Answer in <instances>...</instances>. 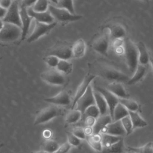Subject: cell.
I'll list each match as a JSON object with an SVG mask.
<instances>
[{
  "label": "cell",
  "instance_id": "cell-1",
  "mask_svg": "<svg viewBox=\"0 0 153 153\" xmlns=\"http://www.w3.org/2000/svg\"><path fill=\"white\" fill-rule=\"evenodd\" d=\"M124 53L129 71L134 73L139 64L136 45L128 38L124 39Z\"/></svg>",
  "mask_w": 153,
  "mask_h": 153
},
{
  "label": "cell",
  "instance_id": "cell-2",
  "mask_svg": "<svg viewBox=\"0 0 153 153\" xmlns=\"http://www.w3.org/2000/svg\"><path fill=\"white\" fill-rule=\"evenodd\" d=\"M97 71L99 76L109 80L127 82L130 79L127 75L121 71L107 64L99 65Z\"/></svg>",
  "mask_w": 153,
  "mask_h": 153
},
{
  "label": "cell",
  "instance_id": "cell-3",
  "mask_svg": "<svg viewBox=\"0 0 153 153\" xmlns=\"http://www.w3.org/2000/svg\"><path fill=\"white\" fill-rule=\"evenodd\" d=\"M22 28L11 23H4L3 27L0 30V42L11 43L22 38Z\"/></svg>",
  "mask_w": 153,
  "mask_h": 153
},
{
  "label": "cell",
  "instance_id": "cell-4",
  "mask_svg": "<svg viewBox=\"0 0 153 153\" xmlns=\"http://www.w3.org/2000/svg\"><path fill=\"white\" fill-rule=\"evenodd\" d=\"M63 110L56 105H50L41 109L37 114L34 121V125L45 123L53 118L62 115Z\"/></svg>",
  "mask_w": 153,
  "mask_h": 153
},
{
  "label": "cell",
  "instance_id": "cell-5",
  "mask_svg": "<svg viewBox=\"0 0 153 153\" xmlns=\"http://www.w3.org/2000/svg\"><path fill=\"white\" fill-rule=\"evenodd\" d=\"M48 11L53 16L54 19L60 22H74L80 20L82 16L77 14H72L66 10L57 8L50 4Z\"/></svg>",
  "mask_w": 153,
  "mask_h": 153
},
{
  "label": "cell",
  "instance_id": "cell-6",
  "mask_svg": "<svg viewBox=\"0 0 153 153\" xmlns=\"http://www.w3.org/2000/svg\"><path fill=\"white\" fill-rule=\"evenodd\" d=\"M41 79L45 82L56 85H62L66 82V78L63 74L56 68L49 69L41 75Z\"/></svg>",
  "mask_w": 153,
  "mask_h": 153
},
{
  "label": "cell",
  "instance_id": "cell-7",
  "mask_svg": "<svg viewBox=\"0 0 153 153\" xmlns=\"http://www.w3.org/2000/svg\"><path fill=\"white\" fill-rule=\"evenodd\" d=\"M2 20L4 23L15 25L22 28L19 1H12V3L9 8L7 10L6 15Z\"/></svg>",
  "mask_w": 153,
  "mask_h": 153
},
{
  "label": "cell",
  "instance_id": "cell-8",
  "mask_svg": "<svg viewBox=\"0 0 153 153\" xmlns=\"http://www.w3.org/2000/svg\"><path fill=\"white\" fill-rule=\"evenodd\" d=\"M56 25V22H54L51 24H46L40 23L37 21L35 22V27L33 32L27 38V41L28 42H32L38 39L41 36L48 33L52 29H53Z\"/></svg>",
  "mask_w": 153,
  "mask_h": 153
},
{
  "label": "cell",
  "instance_id": "cell-9",
  "mask_svg": "<svg viewBox=\"0 0 153 153\" xmlns=\"http://www.w3.org/2000/svg\"><path fill=\"white\" fill-rule=\"evenodd\" d=\"M54 56L60 60H68L72 57L71 47L68 44L59 43L48 50L47 56Z\"/></svg>",
  "mask_w": 153,
  "mask_h": 153
},
{
  "label": "cell",
  "instance_id": "cell-10",
  "mask_svg": "<svg viewBox=\"0 0 153 153\" xmlns=\"http://www.w3.org/2000/svg\"><path fill=\"white\" fill-rule=\"evenodd\" d=\"M93 105H95V100L93 88L90 85L84 94L78 100L75 105H76V109L84 114L86 109Z\"/></svg>",
  "mask_w": 153,
  "mask_h": 153
},
{
  "label": "cell",
  "instance_id": "cell-11",
  "mask_svg": "<svg viewBox=\"0 0 153 153\" xmlns=\"http://www.w3.org/2000/svg\"><path fill=\"white\" fill-rule=\"evenodd\" d=\"M95 77H96V75L93 74H87V75L85 76V77L84 78V79H82V81H81V82L78 85L76 89V91L75 94L74 100L72 102V105L71 108L72 109H74L76 102L84 94L87 88L90 85L91 82L94 79Z\"/></svg>",
  "mask_w": 153,
  "mask_h": 153
},
{
  "label": "cell",
  "instance_id": "cell-12",
  "mask_svg": "<svg viewBox=\"0 0 153 153\" xmlns=\"http://www.w3.org/2000/svg\"><path fill=\"white\" fill-rule=\"evenodd\" d=\"M19 8H20V16L22 23V40H24L27 34L29 29L30 27V25L31 23L32 20L33 19L27 13V8L23 6L19 2Z\"/></svg>",
  "mask_w": 153,
  "mask_h": 153
},
{
  "label": "cell",
  "instance_id": "cell-13",
  "mask_svg": "<svg viewBox=\"0 0 153 153\" xmlns=\"http://www.w3.org/2000/svg\"><path fill=\"white\" fill-rule=\"evenodd\" d=\"M96 90L98 91L99 93H100L103 96L104 99H105L106 102L108 106L109 114L111 115V118H112L115 106H117V105L119 103L118 98L115 96H114L110 91H109L106 88L97 87H96Z\"/></svg>",
  "mask_w": 153,
  "mask_h": 153
},
{
  "label": "cell",
  "instance_id": "cell-14",
  "mask_svg": "<svg viewBox=\"0 0 153 153\" xmlns=\"http://www.w3.org/2000/svg\"><path fill=\"white\" fill-rule=\"evenodd\" d=\"M100 133L108 134L115 136L122 137L124 135H126V131L122 126L121 121H113L110 124L106 126L102 129Z\"/></svg>",
  "mask_w": 153,
  "mask_h": 153
},
{
  "label": "cell",
  "instance_id": "cell-15",
  "mask_svg": "<svg viewBox=\"0 0 153 153\" xmlns=\"http://www.w3.org/2000/svg\"><path fill=\"white\" fill-rule=\"evenodd\" d=\"M109 42V36L106 34L102 35L96 38L92 44V47L96 51L105 54L108 49Z\"/></svg>",
  "mask_w": 153,
  "mask_h": 153
},
{
  "label": "cell",
  "instance_id": "cell-16",
  "mask_svg": "<svg viewBox=\"0 0 153 153\" xmlns=\"http://www.w3.org/2000/svg\"><path fill=\"white\" fill-rule=\"evenodd\" d=\"M27 11L28 14L32 18L40 23L51 24L54 23V18L51 15L48 11L43 13H36L33 11L30 7L27 8Z\"/></svg>",
  "mask_w": 153,
  "mask_h": 153
},
{
  "label": "cell",
  "instance_id": "cell-17",
  "mask_svg": "<svg viewBox=\"0 0 153 153\" xmlns=\"http://www.w3.org/2000/svg\"><path fill=\"white\" fill-rule=\"evenodd\" d=\"M45 102L56 105H68L70 103L71 99L67 91L63 90L53 97L46 98Z\"/></svg>",
  "mask_w": 153,
  "mask_h": 153
},
{
  "label": "cell",
  "instance_id": "cell-18",
  "mask_svg": "<svg viewBox=\"0 0 153 153\" xmlns=\"http://www.w3.org/2000/svg\"><path fill=\"white\" fill-rule=\"evenodd\" d=\"M106 89L118 99L128 98V94L123 84L120 82H111L108 85Z\"/></svg>",
  "mask_w": 153,
  "mask_h": 153
},
{
  "label": "cell",
  "instance_id": "cell-19",
  "mask_svg": "<svg viewBox=\"0 0 153 153\" xmlns=\"http://www.w3.org/2000/svg\"><path fill=\"white\" fill-rule=\"evenodd\" d=\"M93 94L95 100V105L99 109L100 115L109 114L108 105L102 94L96 90H93Z\"/></svg>",
  "mask_w": 153,
  "mask_h": 153
},
{
  "label": "cell",
  "instance_id": "cell-20",
  "mask_svg": "<svg viewBox=\"0 0 153 153\" xmlns=\"http://www.w3.org/2000/svg\"><path fill=\"white\" fill-rule=\"evenodd\" d=\"M72 57L78 59L83 57L85 53L86 44L84 40L79 38L76 40L71 47Z\"/></svg>",
  "mask_w": 153,
  "mask_h": 153
},
{
  "label": "cell",
  "instance_id": "cell-21",
  "mask_svg": "<svg viewBox=\"0 0 153 153\" xmlns=\"http://www.w3.org/2000/svg\"><path fill=\"white\" fill-rule=\"evenodd\" d=\"M112 122V119L109 114L100 115L97 118H96V123L93 127V134L100 133L103 128Z\"/></svg>",
  "mask_w": 153,
  "mask_h": 153
},
{
  "label": "cell",
  "instance_id": "cell-22",
  "mask_svg": "<svg viewBox=\"0 0 153 153\" xmlns=\"http://www.w3.org/2000/svg\"><path fill=\"white\" fill-rule=\"evenodd\" d=\"M138 51V62L142 65H146L149 62V56L147 48L142 41H139L136 45Z\"/></svg>",
  "mask_w": 153,
  "mask_h": 153
},
{
  "label": "cell",
  "instance_id": "cell-23",
  "mask_svg": "<svg viewBox=\"0 0 153 153\" xmlns=\"http://www.w3.org/2000/svg\"><path fill=\"white\" fill-rule=\"evenodd\" d=\"M146 71H147V68L145 65H142L138 64L135 72L133 73L134 74L133 76L131 78H130L128 81L127 82V84L133 85L139 82L145 76V75L146 74Z\"/></svg>",
  "mask_w": 153,
  "mask_h": 153
},
{
  "label": "cell",
  "instance_id": "cell-24",
  "mask_svg": "<svg viewBox=\"0 0 153 153\" xmlns=\"http://www.w3.org/2000/svg\"><path fill=\"white\" fill-rule=\"evenodd\" d=\"M128 115L130 118L133 130L139 127H144L147 126V123L137 112L128 111Z\"/></svg>",
  "mask_w": 153,
  "mask_h": 153
},
{
  "label": "cell",
  "instance_id": "cell-25",
  "mask_svg": "<svg viewBox=\"0 0 153 153\" xmlns=\"http://www.w3.org/2000/svg\"><path fill=\"white\" fill-rule=\"evenodd\" d=\"M111 37L113 39H123L126 35V31L124 27L120 25H114L109 27Z\"/></svg>",
  "mask_w": 153,
  "mask_h": 153
},
{
  "label": "cell",
  "instance_id": "cell-26",
  "mask_svg": "<svg viewBox=\"0 0 153 153\" xmlns=\"http://www.w3.org/2000/svg\"><path fill=\"white\" fill-rule=\"evenodd\" d=\"M50 2H52L53 4H51L57 8H62L67 10L72 14H75V10L74 7L73 1L71 0H60V1H53Z\"/></svg>",
  "mask_w": 153,
  "mask_h": 153
},
{
  "label": "cell",
  "instance_id": "cell-27",
  "mask_svg": "<svg viewBox=\"0 0 153 153\" xmlns=\"http://www.w3.org/2000/svg\"><path fill=\"white\" fill-rule=\"evenodd\" d=\"M127 115H128V111L123 105L118 103L114 110L112 118V121H120Z\"/></svg>",
  "mask_w": 153,
  "mask_h": 153
},
{
  "label": "cell",
  "instance_id": "cell-28",
  "mask_svg": "<svg viewBox=\"0 0 153 153\" xmlns=\"http://www.w3.org/2000/svg\"><path fill=\"white\" fill-rule=\"evenodd\" d=\"M102 135V145L103 148H108L113 144L117 143L123 139L122 137L115 136L108 134H101Z\"/></svg>",
  "mask_w": 153,
  "mask_h": 153
},
{
  "label": "cell",
  "instance_id": "cell-29",
  "mask_svg": "<svg viewBox=\"0 0 153 153\" xmlns=\"http://www.w3.org/2000/svg\"><path fill=\"white\" fill-rule=\"evenodd\" d=\"M119 103L123 105L128 111L131 112H137L139 109L138 103L132 99L128 98H123L118 99Z\"/></svg>",
  "mask_w": 153,
  "mask_h": 153
},
{
  "label": "cell",
  "instance_id": "cell-30",
  "mask_svg": "<svg viewBox=\"0 0 153 153\" xmlns=\"http://www.w3.org/2000/svg\"><path fill=\"white\" fill-rule=\"evenodd\" d=\"M56 69L63 75H68L72 71V64L66 60H59Z\"/></svg>",
  "mask_w": 153,
  "mask_h": 153
},
{
  "label": "cell",
  "instance_id": "cell-31",
  "mask_svg": "<svg viewBox=\"0 0 153 153\" xmlns=\"http://www.w3.org/2000/svg\"><path fill=\"white\" fill-rule=\"evenodd\" d=\"M59 146L60 145L56 141L51 139H47L43 143L41 148L42 150L47 153H54L57 151Z\"/></svg>",
  "mask_w": 153,
  "mask_h": 153
},
{
  "label": "cell",
  "instance_id": "cell-32",
  "mask_svg": "<svg viewBox=\"0 0 153 153\" xmlns=\"http://www.w3.org/2000/svg\"><path fill=\"white\" fill-rule=\"evenodd\" d=\"M102 153H123L124 152V140L121 139L117 143L113 144L108 148H103Z\"/></svg>",
  "mask_w": 153,
  "mask_h": 153
},
{
  "label": "cell",
  "instance_id": "cell-33",
  "mask_svg": "<svg viewBox=\"0 0 153 153\" xmlns=\"http://www.w3.org/2000/svg\"><path fill=\"white\" fill-rule=\"evenodd\" d=\"M50 2L44 0L35 1L33 5L30 7L32 10L36 13H43L48 11Z\"/></svg>",
  "mask_w": 153,
  "mask_h": 153
},
{
  "label": "cell",
  "instance_id": "cell-34",
  "mask_svg": "<svg viewBox=\"0 0 153 153\" xmlns=\"http://www.w3.org/2000/svg\"><path fill=\"white\" fill-rule=\"evenodd\" d=\"M82 114L77 109H72L66 115L65 121L68 124H73L78 122L81 118Z\"/></svg>",
  "mask_w": 153,
  "mask_h": 153
},
{
  "label": "cell",
  "instance_id": "cell-35",
  "mask_svg": "<svg viewBox=\"0 0 153 153\" xmlns=\"http://www.w3.org/2000/svg\"><path fill=\"white\" fill-rule=\"evenodd\" d=\"M128 151L136 153H153V143L148 142L141 147H127Z\"/></svg>",
  "mask_w": 153,
  "mask_h": 153
},
{
  "label": "cell",
  "instance_id": "cell-36",
  "mask_svg": "<svg viewBox=\"0 0 153 153\" xmlns=\"http://www.w3.org/2000/svg\"><path fill=\"white\" fill-rule=\"evenodd\" d=\"M120 121L126 131V135L127 136V135H129L130 133H131V132L133 130V125L129 115L125 117L124 118H122Z\"/></svg>",
  "mask_w": 153,
  "mask_h": 153
},
{
  "label": "cell",
  "instance_id": "cell-37",
  "mask_svg": "<svg viewBox=\"0 0 153 153\" xmlns=\"http://www.w3.org/2000/svg\"><path fill=\"white\" fill-rule=\"evenodd\" d=\"M84 114H85L86 117H91L96 119L100 115L99 110L96 105H91L87 108L85 111Z\"/></svg>",
  "mask_w": 153,
  "mask_h": 153
},
{
  "label": "cell",
  "instance_id": "cell-38",
  "mask_svg": "<svg viewBox=\"0 0 153 153\" xmlns=\"http://www.w3.org/2000/svg\"><path fill=\"white\" fill-rule=\"evenodd\" d=\"M59 60L60 59L57 57L51 55L47 56L44 59L46 63L50 67H51V68H56L59 62Z\"/></svg>",
  "mask_w": 153,
  "mask_h": 153
},
{
  "label": "cell",
  "instance_id": "cell-39",
  "mask_svg": "<svg viewBox=\"0 0 153 153\" xmlns=\"http://www.w3.org/2000/svg\"><path fill=\"white\" fill-rule=\"evenodd\" d=\"M68 142L72 146H78L81 144V139L74 136L71 132H67Z\"/></svg>",
  "mask_w": 153,
  "mask_h": 153
},
{
  "label": "cell",
  "instance_id": "cell-40",
  "mask_svg": "<svg viewBox=\"0 0 153 153\" xmlns=\"http://www.w3.org/2000/svg\"><path fill=\"white\" fill-rule=\"evenodd\" d=\"M87 143L89 144V145L95 151H98V152H102L103 146L102 145V142H95L93 141V140L91 139L90 136H87L86 139Z\"/></svg>",
  "mask_w": 153,
  "mask_h": 153
},
{
  "label": "cell",
  "instance_id": "cell-41",
  "mask_svg": "<svg viewBox=\"0 0 153 153\" xmlns=\"http://www.w3.org/2000/svg\"><path fill=\"white\" fill-rule=\"evenodd\" d=\"M71 133L79 139H86V136L84 131V128H82L80 127H75L72 130Z\"/></svg>",
  "mask_w": 153,
  "mask_h": 153
},
{
  "label": "cell",
  "instance_id": "cell-42",
  "mask_svg": "<svg viewBox=\"0 0 153 153\" xmlns=\"http://www.w3.org/2000/svg\"><path fill=\"white\" fill-rule=\"evenodd\" d=\"M71 148L72 146L68 142H65L62 145L59 146L58 149L55 153H68Z\"/></svg>",
  "mask_w": 153,
  "mask_h": 153
},
{
  "label": "cell",
  "instance_id": "cell-43",
  "mask_svg": "<svg viewBox=\"0 0 153 153\" xmlns=\"http://www.w3.org/2000/svg\"><path fill=\"white\" fill-rule=\"evenodd\" d=\"M96 119L91 117H86L85 121H84V123L85 126L87 127H93V126L94 125L95 123H96Z\"/></svg>",
  "mask_w": 153,
  "mask_h": 153
},
{
  "label": "cell",
  "instance_id": "cell-44",
  "mask_svg": "<svg viewBox=\"0 0 153 153\" xmlns=\"http://www.w3.org/2000/svg\"><path fill=\"white\" fill-rule=\"evenodd\" d=\"M12 3V1L0 0V6L4 9L8 10Z\"/></svg>",
  "mask_w": 153,
  "mask_h": 153
},
{
  "label": "cell",
  "instance_id": "cell-45",
  "mask_svg": "<svg viewBox=\"0 0 153 153\" xmlns=\"http://www.w3.org/2000/svg\"><path fill=\"white\" fill-rule=\"evenodd\" d=\"M124 45V40L123 39H115L113 42V47L114 48H117L118 47H122Z\"/></svg>",
  "mask_w": 153,
  "mask_h": 153
},
{
  "label": "cell",
  "instance_id": "cell-46",
  "mask_svg": "<svg viewBox=\"0 0 153 153\" xmlns=\"http://www.w3.org/2000/svg\"><path fill=\"white\" fill-rule=\"evenodd\" d=\"M84 133L87 136H91L93 134V127H87V126H85L84 128Z\"/></svg>",
  "mask_w": 153,
  "mask_h": 153
},
{
  "label": "cell",
  "instance_id": "cell-47",
  "mask_svg": "<svg viewBox=\"0 0 153 153\" xmlns=\"http://www.w3.org/2000/svg\"><path fill=\"white\" fill-rule=\"evenodd\" d=\"M35 1H28V0H26V1H21L20 2L23 6H25V7H26L27 8H29V7H31L33 4L35 3Z\"/></svg>",
  "mask_w": 153,
  "mask_h": 153
},
{
  "label": "cell",
  "instance_id": "cell-48",
  "mask_svg": "<svg viewBox=\"0 0 153 153\" xmlns=\"http://www.w3.org/2000/svg\"><path fill=\"white\" fill-rule=\"evenodd\" d=\"M52 133L50 130H45L43 131V136L45 138L49 139V138L51 136Z\"/></svg>",
  "mask_w": 153,
  "mask_h": 153
},
{
  "label": "cell",
  "instance_id": "cell-49",
  "mask_svg": "<svg viewBox=\"0 0 153 153\" xmlns=\"http://www.w3.org/2000/svg\"><path fill=\"white\" fill-rule=\"evenodd\" d=\"M7 11V10L4 9L0 6V19L2 20L4 18V17L6 15Z\"/></svg>",
  "mask_w": 153,
  "mask_h": 153
},
{
  "label": "cell",
  "instance_id": "cell-50",
  "mask_svg": "<svg viewBox=\"0 0 153 153\" xmlns=\"http://www.w3.org/2000/svg\"><path fill=\"white\" fill-rule=\"evenodd\" d=\"M115 52L118 54H122L123 53H124V48H123L122 47L115 48Z\"/></svg>",
  "mask_w": 153,
  "mask_h": 153
},
{
  "label": "cell",
  "instance_id": "cell-51",
  "mask_svg": "<svg viewBox=\"0 0 153 153\" xmlns=\"http://www.w3.org/2000/svg\"><path fill=\"white\" fill-rule=\"evenodd\" d=\"M4 22L2 19H0V30L2 29V28L3 27V26H4Z\"/></svg>",
  "mask_w": 153,
  "mask_h": 153
},
{
  "label": "cell",
  "instance_id": "cell-52",
  "mask_svg": "<svg viewBox=\"0 0 153 153\" xmlns=\"http://www.w3.org/2000/svg\"><path fill=\"white\" fill-rule=\"evenodd\" d=\"M30 153H47V152L42 150H41V151H32Z\"/></svg>",
  "mask_w": 153,
  "mask_h": 153
},
{
  "label": "cell",
  "instance_id": "cell-53",
  "mask_svg": "<svg viewBox=\"0 0 153 153\" xmlns=\"http://www.w3.org/2000/svg\"><path fill=\"white\" fill-rule=\"evenodd\" d=\"M149 62L151 63V67H152V69L153 70V58H150L149 59Z\"/></svg>",
  "mask_w": 153,
  "mask_h": 153
},
{
  "label": "cell",
  "instance_id": "cell-54",
  "mask_svg": "<svg viewBox=\"0 0 153 153\" xmlns=\"http://www.w3.org/2000/svg\"><path fill=\"white\" fill-rule=\"evenodd\" d=\"M4 146V143H0V149Z\"/></svg>",
  "mask_w": 153,
  "mask_h": 153
},
{
  "label": "cell",
  "instance_id": "cell-55",
  "mask_svg": "<svg viewBox=\"0 0 153 153\" xmlns=\"http://www.w3.org/2000/svg\"><path fill=\"white\" fill-rule=\"evenodd\" d=\"M126 153H132V152H130V151H128V152H126Z\"/></svg>",
  "mask_w": 153,
  "mask_h": 153
},
{
  "label": "cell",
  "instance_id": "cell-56",
  "mask_svg": "<svg viewBox=\"0 0 153 153\" xmlns=\"http://www.w3.org/2000/svg\"><path fill=\"white\" fill-rule=\"evenodd\" d=\"M134 153H136V152H134Z\"/></svg>",
  "mask_w": 153,
  "mask_h": 153
},
{
  "label": "cell",
  "instance_id": "cell-57",
  "mask_svg": "<svg viewBox=\"0 0 153 153\" xmlns=\"http://www.w3.org/2000/svg\"><path fill=\"white\" fill-rule=\"evenodd\" d=\"M54 153H55V152H54Z\"/></svg>",
  "mask_w": 153,
  "mask_h": 153
}]
</instances>
